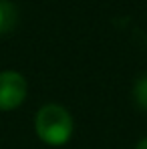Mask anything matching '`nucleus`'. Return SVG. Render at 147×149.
Returning <instances> with one entry per match:
<instances>
[{"instance_id":"obj_1","label":"nucleus","mask_w":147,"mask_h":149,"mask_svg":"<svg viewBox=\"0 0 147 149\" xmlns=\"http://www.w3.org/2000/svg\"><path fill=\"white\" fill-rule=\"evenodd\" d=\"M75 131V121L67 107L59 103L42 105L34 115V133L36 137L50 147L65 145Z\"/></svg>"},{"instance_id":"obj_2","label":"nucleus","mask_w":147,"mask_h":149,"mask_svg":"<svg viewBox=\"0 0 147 149\" xmlns=\"http://www.w3.org/2000/svg\"><path fill=\"white\" fill-rule=\"evenodd\" d=\"M28 83L18 71H0V111H12L24 103Z\"/></svg>"},{"instance_id":"obj_3","label":"nucleus","mask_w":147,"mask_h":149,"mask_svg":"<svg viewBox=\"0 0 147 149\" xmlns=\"http://www.w3.org/2000/svg\"><path fill=\"white\" fill-rule=\"evenodd\" d=\"M18 24V6L12 0H0V36L10 34Z\"/></svg>"},{"instance_id":"obj_4","label":"nucleus","mask_w":147,"mask_h":149,"mask_svg":"<svg viewBox=\"0 0 147 149\" xmlns=\"http://www.w3.org/2000/svg\"><path fill=\"white\" fill-rule=\"evenodd\" d=\"M131 93H133V101H135V105H137L139 109L147 111V74H145V77H139V79L135 81Z\"/></svg>"},{"instance_id":"obj_5","label":"nucleus","mask_w":147,"mask_h":149,"mask_svg":"<svg viewBox=\"0 0 147 149\" xmlns=\"http://www.w3.org/2000/svg\"><path fill=\"white\" fill-rule=\"evenodd\" d=\"M135 149H147V137H143V139L135 145Z\"/></svg>"}]
</instances>
